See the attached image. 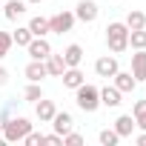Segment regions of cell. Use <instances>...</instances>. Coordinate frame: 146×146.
Here are the masks:
<instances>
[{
    "label": "cell",
    "instance_id": "2",
    "mask_svg": "<svg viewBox=\"0 0 146 146\" xmlns=\"http://www.w3.org/2000/svg\"><path fill=\"white\" fill-rule=\"evenodd\" d=\"M75 103H78V109H83L86 115L98 112V106H100V89L92 86V83H80V86L75 89Z\"/></svg>",
    "mask_w": 146,
    "mask_h": 146
},
{
    "label": "cell",
    "instance_id": "28",
    "mask_svg": "<svg viewBox=\"0 0 146 146\" xmlns=\"http://www.w3.org/2000/svg\"><path fill=\"white\" fill-rule=\"evenodd\" d=\"M23 143H26V146H37V143H43V135H40V132H29V135L23 137Z\"/></svg>",
    "mask_w": 146,
    "mask_h": 146
},
{
    "label": "cell",
    "instance_id": "17",
    "mask_svg": "<svg viewBox=\"0 0 146 146\" xmlns=\"http://www.w3.org/2000/svg\"><path fill=\"white\" fill-rule=\"evenodd\" d=\"M23 15H26V3H23V0H9V3L3 6V17L6 20H17Z\"/></svg>",
    "mask_w": 146,
    "mask_h": 146
},
{
    "label": "cell",
    "instance_id": "25",
    "mask_svg": "<svg viewBox=\"0 0 146 146\" xmlns=\"http://www.w3.org/2000/svg\"><path fill=\"white\" fill-rule=\"evenodd\" d=\"M40 98H43V86H40V83H29V86H26V92H23V100L37 103Z\"/></svg>",
    "mask_w": 146,
    "mask_h": 146
},
{
    "label": "cell",
    "instance_id": "1",
    "mask_svg": "<svg viewBox=\"0 0 146 146\" xmlns=\"http://www.w3.org/2000/svg\"><path fill=\"white\" fill-rule=\"evenodd\" d=\"M106 46H109V52L112 54H120V52H126L129 49V26L126 23H109L106 26Z\"/></svg>",
    "mask_w": 146,
    "mask_h": 146
},
{
    "label": "cell",
    "instance_id": "33",
    "mask_svg": "<svg viewBox=\"0 0 146 146\" xmlns=\"http://www.w3.org/2000/svg\"><path fill=\"white\" fill-rule=\"evenodd\" d=\"M0 135H3V120H0Z\"/></svg>",
    "mask_w": 146,
    "mask_h": 146
},
{
    "label": "cell",
    "instance_id": "14",
    "mask_svg": "<svg viewBox=\"0 0 146 146\" xmlns=\"http://www.w3.org/2000/svg\"><path fill=\"white\" fill-rule=\"evenodd\" d=\"M123 100H120V92L115 89V86H103L100 89V106H106V109H117Z\"/></svg>",
    "mask_w": 146,
    "mask_h": 146
},
{
    "label": "cell",
    "instance_id": "30",
    "mask_svg": "<svg viewBox=\"0 0 146 146\" xmlns=\"http://www.w3.org/2000/svg\"><path fill=\"white\" fill-rule=\"evenodd\" d=\"M6 83H9V72L0 66V86H6Z\"/></svg>",
    "mask_w": 146,
    "mask_h": 146
},
{
    "label": "cell",
    "instance_id": "31",
    "mask_svg": "<svg viewBox=\"0 0 146 146\" xmlns=\"http://www.w3.org/2000/svg\"><path fill=\"white\" fill-rule=\"evenodd\" d=\"M135 143H137V146H146V132H143V129H140V135L135 137Z\"/></svg>",
    "mask_w": 146,
    "mask_h": 146
},
{
    "label": "cell",
    "instance_id": "16",
    "mask_svg": "<svg viewBox=\"0 0 146 146\" xmlns=\"http://www.w3.org/2000/svg\"><path fill=\"white\" fill-rule=\"evenodd\" d=\"M112 129H115V132L120 135V140H123V137H129V135L135 132V117H132V115H120Z\"/></svg>",
    "mask_w": 146,
    "mask_h": 146
},
{
    "label": "cell",
    "instance_id": "18",
    "mask_svg": "<svg viewBox=\"0 0 146 146\" xmlns=\"http://www.w3.org/2000/svg\"><path fill=\"white\" fill-rule=\"evenodd\" d=\"M63 60H66V66H80V63H83V46H78V43L66 46Z\"/></svg>",
    "mask_w": 146,
    "mask_h": 146
},
{
    "label": "cell",
    "instance_id": "4",
    "mask_svg": "<svg viewBox=\"0 0 146 146\" xmlns=\"http://www.w3.org/2000/svg\"><path fill=\"white\" fill-rule=\"evenodd\" d=\"M72 26H75V12H57L49 17V32L54 35H66L72 32Z\"/></svg>",
    "mask_w": 146,
    "mask_h": 146
},
{
    "label": "cell",
    "instance_id": "9",
    "mask_svg": "<svg viewBox=\"0 0 146 146\" xmlns=\"http://www.w3.org/2000/svg\"><path fill=\"white\" fill-rule=\"evenodd\" d=\"M60 80H63V86H66V89H78L80 83H86L80 66H66V72L60 75Z\"/></svg>",
    "mask_w": 146,
    "mask_h": 146
},
{
    "label": "cell",
    "instance_id": "19",
    "mask_svg": "<svg viewBox=\"0 0 146 146\" xmlns=\"http://www.w3.org/2000/svg\"><path fill=\"white\" fill-rule=\"evenodd\" d=\"M29 32H32L35 37H46V35H49V17H40V15L32 17V20H29Z\"/></svg>",
    "mask_w": 146,
    "mask_h": 146
},
{
    "label": "cell",
    "instance_id": "12",
    "mask_svg": "<svg viewBox=\"0 0 146 146\" xmlns=\"http://www.w3.org/2000/svg\"><path fill=\"white\" fill-rule=\"evenodd\" d=\"M23 75L29 78V83H40L43 78H49V72H46V60H32V63L26 66Z\"/></svg>",
    "mask_w": 146,
    "mask_h": 146
},
{
    "label": "cell",
    "instance_id": "26",
    "mask_svg": "<svg viewBox=\"0 0 146 146\" xmlns=\"http://www.w3.org/2000/svg\"><path fill=\"white\" fill-rule=\"evenodd\" d=\"M9 49H12V35L9 32H0V60L9 54Z\"/></svg>",
    "mask_w": 146,
    "mask_h": 146
},
{
    "label": "cell",
    "instance_id": "22",
    "mask_svg": "<svg viewBox=\"0 0 146 146\" xmlns=\"http://www.w3.org/2000/svg\"><path fill=\"white\" fill-rule=\"evenodd\" d=\"M132 117H135V126L146 132V100H135V109H132Z\"/></svg>",
    "mask_w": 146,
    "mask_h": 146
},
{
    "label": "cell",
    "instance_id": "11",
    "mask_svg": "<svg viewBox=\"0 0 146 146\" xmlns=\"http://www.w3.org/2000/svg\"><path fill=\"white\" fill-rule=\"evenodd\" d=\"M132 78L146 80V49H135L132 54Z\"/></svg>",
    "mask_w": 146,
    "mask_h": 146
},
{
    "label": "cell",
    "instance_id": "32",
    "mask_svg": "<svg viewBox=\"0 0 146 146\" xmlns=\"http://www.w3.org/2000/svg\"><path fill=\"white\" fill-rule=\"evenodd\" d=\"M26 3H43V0H26Z\"/></svg>",
    "mask_w": 146,
    "mask_h": 146
},
{
    "label": "cell",
    "instance_id": "13",
    "mask_svg": "<svg viewBox=\"0 0 146 146\" xmlns=\"http://www.w3.org/2000/svg\"><path fill=\"white\" fill-rule=\"evenodd\" d=\"M52 126H54V132H57V135H66V132L75 129V117H72L69 112H54Z\"/></svg>",
    "mask_w": 146,
    "mask_h": 146
},
{
    "label": "cell",
    "instance_id": "5",
    "mask_svg": "<svg viewBox=\"0 0 146 146\" xmlns=\"http://www.w3.org/2000/svg\"><path fill=\"white\" fill-rule=\"evenodd\" d=\"M117 69H120V66H117V57H115V54H103V57L95 60V75H98V78H106V80H109V78H115Z\"/></svg>",
    "mask_w": 146,
    "mask_h": 146
},
{
    "label": "cell",
    "instance_id": "34",
    "mask_svg": "<svg viewBox=\"0 0 146 146\" xmlns=\"http://www.w3.org/2000/svg\"><path fill=\"white\" fill-rule=\"evenodd\" d=\"M0 17H3V6H0Z\"/></svg>",
    "mask_w": 146,
    "mask_h": 146
},
{
    "label": "cell",
    "instance_id": "23",
    "mask_svg": "<svg viewBox=\"0 0 146 146\" xmlns=\"http://www.w3.org/2000/svg\"><path fill=\"white\" fill-rule=\"evenodd\" d=\"M98 140H100V146H117V143H120V135H117L115 129H100Z\"/></svg>",
    "mask_w": 146,
    "mask_h": 146
},
{
    "label": "cell",
    "instance_id": "8",
    "mask_svg": "<svg viewBox=\"0 0 146 146\" xmlns=\"http://www.w3.org/2000/svg\"><path fill=\"white\" fill-rule=\"evenodd\" d=\"M112 80H115V89H117L120 95H129V92H135V89H137V80L132 78V72H120V69H117Z\"/></svg>",
    "mask_w": 146,
    "mask_h": 146
},
{
    "label": "cell",
    "instance_id": "21",
    "mask_svg": "<svg viewBox=\"0 0 146 146\" xmlns=\"http://www.w3.org/2000/svg\"><path fill=\"white\" fill-rule=\"evenodd\" d=\"M32 37H35V35L29 32V26H17V29L12 32V43H17V46H23V49L32 43Z\"/></svg>",
    "mask_w": 146,
    "mask_h": 146
},
{
    "label": "cell",
    "instance_id": "6",
    "mask_svg": "<svg viewBox=\"0 0 146 146\" xmlns=\"http://www.w3.org/2000/svg\"><path fill=\"white\" fill-rule=\"evenodd\" d=\"M98 15H100V9H98L95 0H80L78 9H75V20H80V23H95Z\"/></svg>",
    "mask_w": 146,
    "mask_h": 146
},
{
    "label": "cell",
    "instance_id": "29",
    "mask_svg": "<svg viewBox=\"0 0 146 146\" xmlns=\"http://www.w3.org/2000/svg\"><path fill=\"white\" fill-rule=\"evenodd\" d=\"M43 143H52V146H57V143H63V135H57V132H52V135H43Z\"/></svg>",
    "mask_w": 146,
    "mask_h": 146
},
{
    "label": "cell",
    "instance_id": "10",
    "mask_svg": "<svg viewBox=\"0 0 146 146\" xmlns=\"http://www.w3.org/2000/svg\"><path fill=\"white\" fill-rule=\"evenodd\" d=\"M54 112H57L54 100H46V98H40V100L35 103V115H37V120H40V123H52Z\"/></svg>",
    "mask_w": 146,
    "mask_h": 146
},
{
    "label": "cell",
    "instance_id": "24",
    "mask_svg": "<svg viewBox=\"0 0 146 146\" xmlns=\"http://www.w3.org/2000/svg\"><path fill=\"white\" fill-rule=\"evenodd\" d=\"M129 46L132 49H146V29H132L129 32Z\"/></svg>",
    "mask_w": 146,
    "mask_h": 146
},
{
    "label": "cell",
    "instance_id": "15",
    "mask_svg": "<svg viewBox=\"0 0 146 146\" xmlns=\"http://www.w3.org/2000/svg\"><path fill=\"white\" fill-rule=\"evenodd\" d=\"M46 72H49V78H60L63 72H66L63 54H49V57H46Z\"/></svg>",
    "mask_w": 146,
    "mask_h": 146
},
{
    "label": "cell",
    "instance_id": "7",
    "mask_svg": "<svg viewBox=\"0 0 146 146\" xmlns=\"http://www.w3.org/2000/svg\"><path fill=\"white\" fill-rule=\"evenodd\" d=\"M26 49H29V57H32V60H46V57L52 54V46H49L46 37H32V43H29Z\"/></svg>",
    "mask_w": 146,
    "mask_h": 146
},
{
    "label": "cell",
    "instance_id": "3",
    "mask_svg": "<svg viewBox=\"0 0 146 146\" xmlns=\"http://www.w3.org/2000/svg\"><path fill=\"white\" fill-rule=\"evenodd\" d=\"M29 132H32L29 117H6V120H3V140H6V143H17V140H23Z\"/></svg>",
    "mask_w": 146,
    "mask_h": 146
},
{
    "label": "cell",
    "instance_id": "27",
    "mask_svg": "<svg viewBox=\"0 0 146 146\" xmlns=\"http://www.w3.org/2000/svg\"><path fill=\"white\" fill-rule=\"evenodd\" d=\"M83 143V135H78V132H66L63 135V146H80Z\"/></svg>",
    "mask_w": 146,
    "mask_h": 146
},
{
    "label": "cell",
    "instance_id": "20",
    "mask_svg": "<svg viewBox=\"0 0 146 146\" xmlns=\"http://www.w3.org/2000/svg\"><path fill=\"white\" fill-rule=\"evenodd\" d=\"M126 26H129V32H132V29H146V15H143L140 9H132V12L126 15Z\"/></svg>",
    "mask_w": 146,
    "mask_h": 146
}]
</instances>
